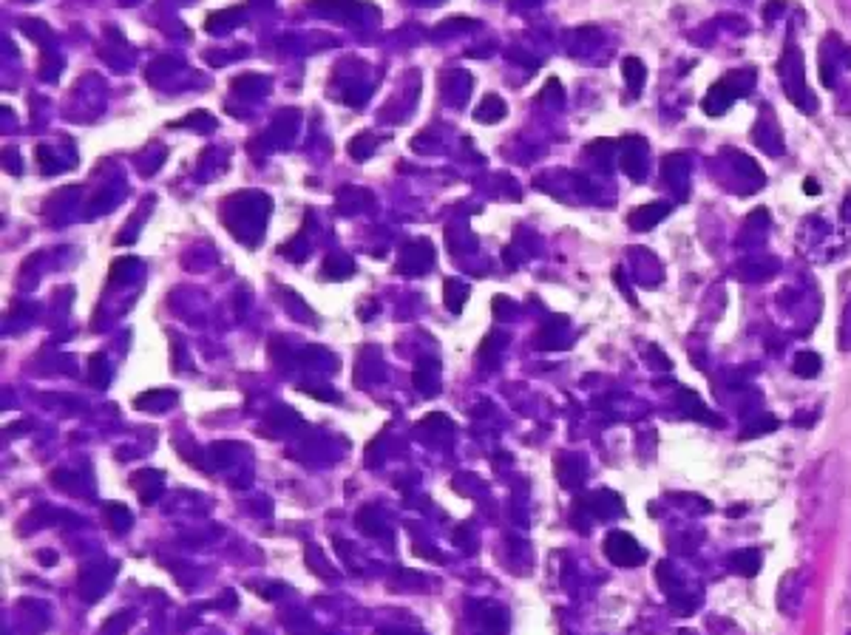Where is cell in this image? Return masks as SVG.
I'll return each mask as SVG.
<instances>
[{
    "instance_id": "cell-7",
    "label": "cell",
    "mask_w": 851,
    "mask_h": 635,
    "mask_svg": "<svg viewBox=\"0 0 851 635\" xmlns=\"http://www.w3.org/2000/svg\"><path fill=\"white\" fill-rule=\"evenodd\" d=\"M732 100H735V94H732V91L726 88V83L721 80V83H715L713 88H709V94L704 97V111H706L709 116H721V114L732 105Z\"/></svg>"
},
{
    "instance_id": "cell-1",
    "label": "cell",
    "mask_w": 851,
    "mask_h": 635,
    "mask_svg": "<svg viewBox=\"0 0 851 635\" xmlns=\"http://www.w3.org/2000/svg\"><path fill=\"white\" fill-rule=\"evenodd\" d=\"M780 77H784V88L789 94V100L800 108L812 111V97L806 85H803V54L795 49V45H786L784 52V60H780Z\"/></svg>"
},
{
    "instance_id": "cell-16",
    "label": "cell",
    "mask_w": 851,
    "mask_h": 635,
    "mask_svg": "<svg viewBox=\"0 0 851 635\" xmlns=\"http://www.w3.org/2000/svg\"><path fill=\"white\" fill-rule=\"evenodd\" d=\"M678 635H695V632H693V629H681Z\"/></svg>"
},
{
    "instance_id": "cell-2",
    "label": "cell",
    "mask_w": 851,
    "mask_h": 635,
    "mask_svg": "<svg viewBox=\"0 0 851 635\" xmlns=\"http://www.w3.org/2000/svg\"><path fill=\"white\" fill-rule=\"evenodd\" d=\"M602 550H605V556L613 564H616V568H638V564L647 561V550L624 530H610L605 536Z\"/></svg>"
},
{
    "instance_id": "cell-14",
    "label": "cell",
    "mask_w": 851,
    "mask_h": 635,
    "mask_svg": "<svg viewBox=\"0 0 851 635\" xmlns=\"http://www.w3.org/2000/svg\"><path fill=\"white\" fill-rule=\"evenodd\" d=\"M840 349L843 352H851V301L845 303L843 310V318H840Z\"/></svg>"
},
{
    "instance_id": "cell-6",
    "label": "cell",
    "mask_w": 851,
    "mask_h": 635,
    "mask_svg": "<svg viewBox=\"0 0 851 635\" xmlns=\"http://www.w3.org/2000/svg\"><path fill=\"white\" fill-rule=\"evenodd\" d=\"M644 139H627L624 142V156H622V164L624 171L630 173V179L642 182L644 179Z\"/></svg>"
},
{
    "instance_id": "cell-11",
    "label": "cell",
    "mask_w": 851,
    "mask_h": 635,
    "mask_svg": "<svg viewBox=\"0 0 851 635\" xmlns=\"http://www.w3.org/2000/svg\"><path fill=\"white\" fill-rule=\"evenodd\" d=\"M777 429V420L772 414H761L758 420H752L749 426L741 431V440H752V437H761V434H769Z\"/></svg>"
},
{
    "instance_id": "cell-13",
    "label": "cell",
    "mask_w": 851,
    "mask_h": 635,
    "mask_svg": "<svg viewBox=\"0 0 851 635\" xmlns=\"http://www.w3.org/2000/svg\"><path fill=\"white\" fill-rule=\"evenodd\" d=\"M724 83H726V88L735 94H746L749 88H752V83H755V74L752 72H735V74H729V77H724Z\"/></svg>"
},
{
    "instance_id": "cell-12",
    "label": "cell",
    "mask_w": 851,
    "mask_h": 635,
    "mask_svg": "<svg viewBox=\"0 0 851 635\" xmlns=\"http://www.w3.org/2000/svg\"><path fill=\"white\" fill-rule=\"evenodd\" d=\"M465 295H468V287L457 284V281H445V303H448V310H452V312H460Z\"/></svg>"
},
{
    "instance_id": "cell-4",
    "label": "cell",
    "mask_w": 851,
    "mask_h": 635,
    "mask_svg": "<svg viewBox=\"0 0 851 635\" xmlns=\"http://www.w3.org/2000/svg\"><path fill=\"white\" fill-rule=\"evenodd\" d=\"M678 406L684 409V414L693 417V420H698V422H706V426H724V420L709 411V409L704 406V400H701L695 391H690V389H681V391H678Z\"/></svg>"
},
{
    "instance_id": "cell-3",
    "label": "cell",
    "mask_w": 851,
    "mask_h": 635,
    "mask_svg": "<svg viewBox=\"0 0 851 635\" xmlns=\"http://www.w3.org/2000/svg\"><path fill=\"white\" fill-rule=\"evenodd\" d=\"M661 176L667 179V184L681 199H687V193H690V159L687 156L670 153L664 162H661Z\"/></svg>"
},
{
    "instance_id": "cell-10",
    "label": "cell",
    "mask_w": 851,
    "mask_h": 635,
    "mask_svg": "<svg viewBox=\"0 0 851 635\" xmlns=\"http://www.w3.org/2000/svg\"><path fill=\"white\" fill-rule=\"evenodd\" d=\"M622 68H624V80H627L630 91H633V94H635V91H642V85H644V77H647V72H644L642 60H635V57H627Z\"/></svg>"
},
{
    "instance_id": "cell-15",
    "label": "cell",
    "mask_w": 851,
    "mask_h": 635,
    "mask_svg": "<svg viewBox=\"0 0 851 635\" xmlns=\"http://www.w3.org/2000/svg\"><path fill=\"white\" fill-rule=\"evenodd\" d=\"M806 193H809V196H815V193H817V184H815V182H812V179H809V182H806Z\"/></svg>"
},
{
    "instance_id": "cell-8",
    "label": "cell",
    "mask_w": 851,
    "mask_h": 635,
    "mask_svg": "<svg viewBox=\"0 0 851 635\" xmlns=\"http://www.w3.org/2000/svg\"><path fill=\"white\" fill-rule=\"evenodd\" d=\"M729 564H732V568H735V570H738L741 576L752 579L755 573L761 570V553H758V550H752V548H746V550H738V553H732Z\"/></svg>"
},
{
    "instance_id": "cell-9",
    "label": "cell",
    "mask_w": 851,
    "mask_h": 635,
    "mask_svg": "<svg viewBox=\"0 0 851 635\" xmlns=\"http://www.w3.org/2000/svg\"><path fill=\"white\" fill-rule=\"evenodd\" d=\"M823 369V360H820V355H815V352H800V355L795 358V372L800 374V378H817V372Z\"/></svg>"
},
{
    "instance_id": "cell-5",
    "label": "cell",
    "mask_w": 851,
    "mask_h": 635,
    "mask_svg": "<svg viewBox=\"0 0 851 635\" xmlns=\"http://www.w3.org/2000/svg\"><path fill=\"white\" fill-rule=\"evenodd\" d=\"M670 213V204H664V202H653V204H644V207H638V210H633L630 213V227L633 230H650V227H655L661 219H664Z\"/></svg>"
}]
</instances>
